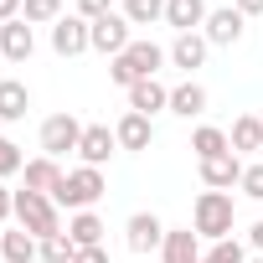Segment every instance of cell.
I'll list each match as a JSON object with an SVG mask.
<instances>
[{"label": "cell", "mask_w": 263, "mask_h": 263, "mask_svg": "<svg viewBox=\"0 0 263 263\" xmlns=\"http://www.w3.org/2000/svg\"><path fill=\"white\" fill-rule=\"evenodd\" d=\"M165 62H171V52H165V47H155V42H129V47L108 62V78H114L119 88H135V83L155 78Z\"/></svg>", "instance_id": "1"}, {"label": "cell", "mask_w": 263, "mask_h": 263, "mask_svg": "<svg viewBox=\"0 0 263 263\" xmlns=\"http://www.w3.org/2000/svg\"><path fill=\"white\" fill-rule=\"evenodd\" d=\"M232 222H237L232 191H201V196H196V206H191V227H196V237L222 242V237H232Z\"/></svg>", "instance_id": "2"}, {"label": "cell", "mask_w": 263, "mask_h": 263, "mask_svg": "<svg viewBox=\"0 0 263 263\" xmlns=\"http://www.w3.org/2000/svg\"><path fill=\"white\" fill-rule=\"evenodd\" d=\"M103 191H108L103 171H98V165H78V171H67V176H62V186L52 191V201H57V206H67V212H93Z\"/></svg>", "instance_id": "3"}, {"label": "cell", "mask_w": 263, "mask_h": 263, "mask_svg": "<svg viewBox=\"0 0 263 263\" xmlns=\"http://www.w3.org/2000/svg\"><path fill=\"white\" fill-rule=\"evenodd\" d=\"M16 222H21V232H31L36 242L42 237H57L62 232V206L52 201V196H42V191H16Z\"/></svg>", "instance_id": "4"}, {"label": "cell", "mask_w": 263, "mask_h": 263, "mask_svg": "<svg viewBox=\"0 0 263 263\" xmlns=\"http://www.w3.org/2000/svg\"><path fill=\"white\" fill-rule=\"evenodd\" d=\"M83 129H88V124H78L72 114H52V119H42V150H47L52 160H62L67 150L83 145Z\"/></svg>", "instance_id": "5"}, {"label": "cell", "mask_w": 263, "mask_h": 263, "mask_svg": "<svg viewBox=\"0 0 263 263\" xmlns=\"http://www.w3.org/2000/svg\"><path fill=\"white\" fill-rule=\"evenodd\" d=\"M88 42H93V52H103V57H119L129 42V21H124V11H114V16H103V21H93L88 26Z\"/></svg>", "instance_id": "6"}, {"label": "cell", "mask_w": 263, "mask_h": 263, "mask_svg": "<svg viewBox=\"0 0 263 263\" xmlns=\"http://www.w3.org/2000/svg\"><path fill=\"white\" fill-rule=\"evenodd\" d=\"M124 242L135 248V253H155L160 242H165V222L155 217V212H135L124 222Z\"/></svg>", "instance_id": "7"}, {"label": "cell", "mask_w": 263, "mask_h": 263, "mask_svg": "<svg viewBox=\"0 0 263 263\" xmlns=\"http://www.w3.org/2000/svg\"><path fill=\"white\" fill-rule=\"evenodd\" d=\"M242 21H248V16H242L237 6H217V11L206 16V31H201V36H206L212 47H237V42H242Z\"/></svg>", "instance_id": "8"}, {"label": "cell", "mask_w": 263, "mask_h": 263, "mask_svg": "<svg viewBox=\"0 0 263 263\" xmlns=\"http://www.w3.org/2000/svg\"><path fill=\"white\" fill-rule=\"evenodd\" d=\"M88 26L93 21H83V16H62L57 26H52V52L57 57H83L93 42H88Z\"/></svg>", "instance_id": "9"}, {"label": "cell", "mask_w": 263, "mask_h": 263, "mask_svg": "<svg viewBox=\"0 0 263 263\" xmlns=\"http://www.w3.org/2000/svg\"><path fill=\"white\" fill-rule=\"evenodd\" d=\"M242 155H212V160H201V181H206V191H232L237 181H242Z\"/></svg>", "instance_id": "10"}, {"label": "cell", "mask_w": 263, "mask_h": 263, "mask_svg": "<svg viewBox=\"0 0 263 263\" xmlns=\"http://www.w3.org/2000/svg\"><path fill=\"white\" fill-rule=\"evenodd\" d=\"M36 52V31H31V21H6V26H0V57H6V62H26Z\"/></svg>", "instance_id": "11"}, {"label": "cell", "mask_w": 263, "mask_h": 263, "mask_svg": "<svg viewBox=\"0 0 263 263\" xmlns=\"http://www.w3.org/2000/svg\"><path fill=\"white\" fill-rule=\"evenodd\" d=\"M160 258H165V263H201V237H196V227H165Z\"/></svg>", "instance_id": "12"}, {"label": "cell", "mask_w": 263, "mask_h": 263, "mask_svg": "<svg viewBox=\"0 0 263 263\" xmlns=\"http://www.w3.org/2000/svg\"><path fill=\"white\" fill-rule=\"evenodd\" d=\"M114 150H119V135H114L108 124H88V129H83V145H78L83 165H98V171H103V160H108Z\"/></svg>", "instance_id": "13"}, {"label": "cell", "mask_w": 263, "mask_h": 263, "mask_svg": "<svg viewBox=\"0 0 263 263\" xmlns=\"http://www.w3.org/2000/svg\"><path fill=\"white\" fill-rule=\"evenodd\" d=\"M206 16H212L206 0H165V26H176V36L206 26Z\"/></svg>", "instance_id": "14"}, {"label": "cell", "mask_w": 263, "mask_h": 263, "mask_svg": "<svg viewBox=\"0 0 263 263\" xmlns=\"http://www.w3.org/2000/svg\"><path fill=\"white\" fill-rule=\"evenodd\" d=\"M129 108H135V114H145V119H155L160 108H171V88H165L160 78H145V83H135V88H129Z\"/></svg>", "instance_id": "15"}, {"label": "cell", "mask_w": 263, "mask_h": 263, "mask_svg": "<svg viewBox=\"0 0 263 263\" xmlns=\"http://www.w3.org/2000/svg\"><path fill=\"white\" fill-rule=\"evenodd\" d=\"M206 52H212V42H206L201 31H186V36H176V42H171V62H176L186 78H191V72L206 62Z\"/></svg>", "instance_id": "16"}, {"label": "cell", "mask_w": 263, "mask_h": 263, "mask_svg": "<svg viewBox=\"0 0 263 263\" xmlns=\"http://www.w3.org/2000/svg\"><path fill=\"white\" fill-rule=\"evenodd\" d=\"M31 108V88L21 78H0V124H21Z\"/></svg>", "instance_id": "17"}, {"label": "cell", "mask_w": 263, "mask_h": 263, "mask_svg": "<svg viewBox=\"0 0 263 263\" xmlns=\"http://www.w3.org/2000/svg\"><path fill=\"white\" fill-rule=\"evenodd\" d=\"M114 135H119V150H150V140H155V124H150L145 114H135V108H129V114L114 124Z\"/></svg>", "instance_id": "18"}, {"label": "cell", "mask_w": 263, "mask_h": 263, "mask_svg": "<svg viewBox=\"0 0 263 263\" xmlns=\"http://www.w3.org/2000/svg\"><path fill=\"white\" fill-rule=\"evenodd\" d=\"M171 114H181V119H201V114H206V88H201L196 78H186L181 88H171Z\"/></svg>", "instance_id": "19"}, {"label": "cell", "mask_w": 263, "mask_h": 263, "mask_svg": "<svg viewBox=\"0 0 263 263\" xmlns=\"http://www.w3.org/2000/svg\"><path fill=\"white\" fill-rule=\"evenodd\" d=\"M26 191H42V196H52L57 186H62V165L52 160V155H42V160H26Z\"/></svg>", "instance_id": "20"}, {"label": "cell", "mask_w": 263, "mask_h": 263, "mask_svg": "<svg viewBox=\"0 0 263 263\" xmlns=\"http://www.w3.org/2000/svg\"><path fill=\"white\" fill-rule=\"evenodd\" d=\"M227 145H232V155L263 150V119H258V114H242V119H232V135H227Z\"/></svg>", "instance_id": "21"}, {"label": "cell", "mask_w": 263, "mask_h": 263, "mask_svg": "<svg viewBox=\"0 0 263 263\" xmlns=\"http://www.w3.org/2000/svg\"><path fill=\"white\" fill-rule=\"evenodd\" d=\"M0 258H6V263H36L42 258V242L31 237V232H0Z\"/></svg>", "instance_id": "22"}, {"label": "cell", "mask_w": 263, "mask_h": 263, "mask_svg": "<svg viewBox=\"0 0 263 263\" xmlns=\"http://www.w3.org/2000/svg\"><path fill=\"white\" fill-rule=\"evenodd\" d=\"M103 217L98 212H72V222H67V237L78 242V248H103Z\"/></svg>", "instance_id": "23"}, {"label": "cell", "mask_w": 263, "mask_h": 263, "mask_svg": "<svg viewBox=\"0 0 263 263\" xmlns=\"http://www.w3.org/2000/svg\"><path fill=\"white\" fill-rule=\"evenodd\" d=\"M191 150H196V160L227 155V150H232V145H227V129H217V124H201L196 135H191Z\"/></svg>", "instance_id": "24"}, {"label": "cell", "mask_w": 263, "mask_h": 263, "mask_svg": "<svg viewBox=\"0 0 263 263\" xmlns=\"http://www.w3.org/2000/svg\"><path fill=\"white\" fill-rule=\"evenodd\" d=\"M124 21H129V26H155V21H165V0H124Z\"/></svg>", "instance_id": "25"}, {"label": "cell", "mask_w": 263, "mask_h": 263, "mask_svg": "<svg viewBox=\"0 0 263 263\" xmlns=\"http://www.w3.org/2000/svg\"><path fill=\"white\" fill-rule=\"evenodd\" d=\"M21 21H31V26H57V21H62V0H26Z\"/></svg>", "instance_id": "26"}, {"label": "cell", "mask_w": 263, "mask_h": 263, "mask_svg": "<svg viewBox=\"0 0 263 263\" xmlns=\"http://www.w3.org/2000/svg\"><path fill=\"white\" fill-rule=\"evenodd\" d=\"M78 258V242L67 237V232H57V237H42V263H72Z\"/></svg>", "instance_id": "27"}, {"label": "cell", "mask_w": 263, "mask_h": 263, "mask_svg": "<svg viewBox=\"0 0 263 263\" xmlns=\"http://www.w3.org/2000/svg\"><path fill=\"white\" fill-rule=\"evenodd\" d=\"M201 263H248V248H242L237 237H222V242H212V248L201 253Z\"/></svg>", "instance_id": "28"}, {"label": "cell", "mask_w": 263, "mask_h": 263, "mask_svg": "<svg viewBox=\"0 0 263 263\" xmlns=\"http://www.w3.org/2000/svg\"><path fill=\"white\" fill-rule=\"evenodd\" d=\"M21 171H26V155H21V145L0 135V181H6V176H21Z\"/></svg>", "instance_id": "29"}, {"label": "cell", "mask_w": 263, "mask_h": 263, "mask_svg": "<svg viewBox=\"0 0 263 263\" xmlns=\"http://www.w3.org/2000/svg\"><path fill=\"white\" fill-rule=\"evenodd\" d=\"M237 191H242V196H253V201H263V165H248V171H242V181H237Z\"/></svg>", "instance_id": "30"}, {"label": "cell", "mask_w": 263, "mask_h": 263, "mask_svg": "<svg viewBox=\"0 0 263 263\" xmlns=\"http://www.w3.org/2000/svg\"><path fill=\"white\" fill-rule=\"evenodd\" d=\"M78 16L83 21H103V16H114V0H78Z\"/></svg>", "instance_id": "31"}, {"label": "cell", "mask_w": 263, "mask_h": 263, "mask_svg": "<svg viewBox=\"0 0 263 263\" xmlns=\"http://www.w3.org/2000/svg\"><path fill=\"white\" fill-rule=\"evenodd\" d=\"M26 11V0H0V26H6V21H16Z\"/></svg>", "instance_id": "32"}, {"label": "cell", "mask_w": 263, "mask_h": 263, "mask_svg": "<svg viewBox=\"0 0 263 263\" xmlns=\"http://www.w3.org/2000/svg\"><path fill=\"white\" fill-rule=\"evenodd\" d=\"M72 263H108V248H78Z\"/></svg>", "instance_id": "33"}, {"label": "cell", "mask_w": 263, "mask_h": 263, "mask_svg": "<svg viewBox=\"0 0 263 263\" xmlns=\"http://www.w3.org/2000/svg\"><path fill=\"white\" fill-rule=\"evenodd\" d=\"M11 217H16V191L0 186V222H11Z\"/></svg>", "instance_id": "34"}, {"label": "cell", "mask_w": 263, "mask_h": 263, "mask_svg": "<svg viewBox=\"0 0 263 263\" xmlns=\"http://www.w3.org/2000/svg\"><path fill=\"white\" fill-rule=\"evenodd\" d=\"M248 248H253V253H263V222H253V227H248Z\"/></svg>", "instance_id": "35"}, {"label": "cell", "mask_w": 263, "mask_h": 263, "mask_svg": "<svg viewBox=\"0 0 263 263\" xmlns=\"http://www.w3.org/2000/svg\"><path fill=\"white\" fill-rule=\"evenodd\" d=\"M232 6H237L242 16H263V0H232Z\"/></svg>", "instance_id": "36"}, {"label": "cell", "mask_w": 263, "mask_h": 263, "mask_svg": "<svg viewBox=\"0 0 263 263\" xmlns=\"http://www.w3.org/2000/svg\"><path fill=\"white\" fill-rule=\"evenodd\" d=\"M248 263H263V253H258V258H248Z\"/></svg>", "instance_id": "37"}]
</instances>
